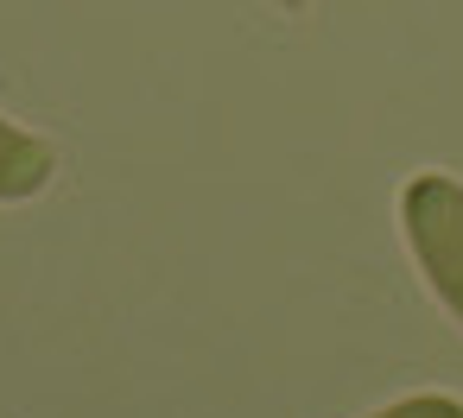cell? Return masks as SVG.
I'll use <instances>...</instances> for the list:
<instances>
[{"label": "cell", "mask_w": 463, "mask_h": 418, "mask_svg": "<svg viewBox=\"0 0 463 418\" xmlns=\"http://www.w3.org/2000/svg\"><path fill=\"white\" fill-rule=\"evenodd\" d=\"M52 172H58V153L39 134H26L20 121L0 115V203H33L52 184Z\"/></svg>", "instance_id": "7a4b0ae2"}, {"label": "cell", "mask_w": 463, "mask_h": 418, "mask_svg": "<svg viewBox=\"0 0 463 418\" xmlns=\"http://www.w3.org/2000/svg\"><path fill=\"white\" fill-rule=\"evenodd\" d=\"M273 7H279V14H298V7H311V0H273Z\"/></svg>", "instance_id": "277c9868"}, {"label": "cell", "mask_w": 463, "mask_h": 418, "mask_svg": "<svg viewBox=\"0 0 463 418\" xmlns=\"http://www.w3.org/2000/svg\"><path fill=\"white\" fill-rule=\"evenodd\" d=\"M400 228H406V247H412L431 298L463 330V184L450 172H419L400 190Z\"/></svg>", "instance_id": "6da1fadb"}, {"label": "cell", "mask_w": 463, "mask_h": 418, "mask_svg": "<svg viewBox=\"0 0 463 418\" xmlns=\"http://www.w3.org/2000/svg\"><path fill=\"white\" fill-rule=\"evenodd\" d=\"M368 418H463V399H450V393H406V399H393V405H381Z\"/></svg>", "instance_id": "3957f363"}]
</instances>
